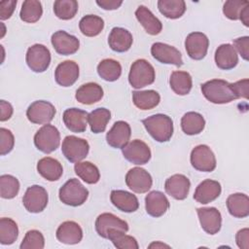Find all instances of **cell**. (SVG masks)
<instances>
[{"mask_svg": "<svg viewBox=\"0 0 249 249\" xmlns=\"http://www.w3.org/2000/svg\"><path fill=\"white\" fill-rule=\"evenodd\" d=\"M130 135V125L124 121H118L107 132L106 141L112 148L123 149L128 143Z\"/></svg>", "mask_w": 249, "mask_h": 249, "instance_id": "18", "label": "cell"}, {"mask_svg": "<svg viewBox=\"0 0 249 249\" xmlns=\"http://www.w3.org/2000/svg\"><path fill=\"white\" fill-rule=\"evenodd\" d=\"M51 42L55 52L61 55L73 54L80 47L79 39L64 30L55 31L52 35Z\"/></svg>", "mask_w": 249, "mask_h": 249, "instance_id": "16", "label": "cell"}, {"mask_svg": "<svg viewBox=\"0 0 249 249\" xmlns=\"http://www.w3.org/2000/svg\"><path fill=\"white\" fill-rule=\"evenodd\" d=\"M96 4L103 10L111 11V10H117L123 4V1L122 0H97Z\"/></svg>", "mask_w": 249, "mask_h": 249, "instance_id": "53", "label": "cell"}, {"mask_svg": "<svg viewBox=\"0 0 249 249\" xmlns=\"http://www.w3.org/2000/svg\"><path fill=\"white\" fill-rule=\"evenodd\" d=\"M89 151V145L86 139L68 135L62 141L61 152L70 162H79L83 160L88 156Z\"/></svg>", "mask_w": 249, "mask_h": 249, "instance_id": "6", "label": "cell"}, {"mask_svg": "<svg viewBox=\"0 0 249 249\" xmlns=\"http://www.w3.org/2000/svg\"><path fill=\"white\" fill-rule=\"evenodd\" d=\"M78 7L76 0H57L53 3V13L58 18L68 20L76 16Z\"/></svg>", "mask_w": 249, "mask_h": 249, "instance_id": "42", "label": "cell"}, {"mask_svg": "<svg viewBox=\"0 0 249 249\" xmlns=\"http://www.w3.org/2000/svg\"><path fill=\"white\" fill-rule=\"evenodd\" d=\"M37 171L43 178L53 182L58 180L62 176L63 168L57 160L45 157L39 160L37 163Z\"/></svg>", "mask_w": 249, "mask_h": 249, "instance_id": "29", "label": "cell"}, {"mask_svg": "<svg viewBox=\"0 0 249 249\" xmlns=\"http://www.w3.org/2000/svg\"><path fill=\"white\" fill-rule=\"evenodd\" d=\"M19 191L18 180L10 174H3L0 176V196L2 198H14Z\"/></svg>", "mask_w": 249, "mask_h": 249, "instance_id": "43", "label": "cell"}, {"mask_svg": "<svg viewBox=\"0 0 249 249\" xmlns=\"http://www.w3.org/2000/svg\"><path fill=\"white\" fill-rule=\"evenodd\" d=\"M110 199L113 205L123 212L131 213L139 207V201L136 196L124 190H113Z\"/></svg>", "mask_w": 249, "mask_h": 249, "instance_id": "25", "label": "cell"}, {"mask_svg": "<svg viewBox=\"0 0 249 249\" xmlns=\"http://www.w3.org/2000/svg\"><path fill=\"white\" fill-rule=\"evenodd\" d=\"M34 144L36 148L50 154L55 151L60 144V133L58 129L52 124H44L34 135Z\"/></svg>", "mask_w": 249, "mask_h": 249, "instance_id": "5", "label": "cell"}, {"mask_svg": "<svg viewBox=\"0 0 249 249\" xmlns=\"http://www.w3.org/2000/svg\"><path fill=\"white\" fill-rule=\"evenodd\" d=\"M231 89L236 96V98H245L248 99V93H249V80L243 79L239 80L235 83L231 84Z\"/></svg>", "mask_w": 249, "mask_h": 249, "instance_id": "49", "label": "cell"}, {"mask_svg": "<svg viewBox=\"0 0 249 249\" xmlns=\"http://www.w3.org/2000/svg\"><path fill=\"white\" fill-rule=\"evenodd\" d=\"M202 230L209 234H216L222 226V216L215 207H201L196 209Z\"/></svg>", "mask_w": 249, "mask_h": 249, "instance_id": "17", "label": "cell"}, {"mask_svg": "<svg viewBox=\"0 0 249 249\" xmlns=\"http://www.w3.org/2000/svg\"><path fill=\"white\" fill-rule=\"evenodd\" d=\"M124 158L134 164H146L151 159V150L149 146L139 139L128 142L123 149Z\"/></svg>", "mask_w": 249, "mask_h": 249, "instance_id": "11", "label": "cell"}, {"mask_svg": "<svg viewBox=\"0 0 249 249\" xmlns=\"http://www.w3.org/2000/svg\"><path fill=\"white\" fill-rule=\"evenodd\" d=\"M111 119V112L106 108H97L89 114L88 123L93 133H101L106 129Z\"/></svg>", "mask_w": 249, "mask_h": 249, "instance_id": "38", "label": "cell"}, {"mask_svg": "<svg viewBox=\"0 0 249 249\" xmlns=\"http://www.w3.org/2000/svg\"><path fill=\"white\" fill-rule=\"evenodd\" d=\"M215 62L222 70H231L238 63L237 52L231 44L220 45L215 52Z\"/></svg>", "mask_w": 249, "mask_h": 249, "instance_id": "26", "label": "cell"}, {"mask_svg": "<svg viewBox=\"0 0 249 249\" xmlns=\"http://www.w3.org/2000/svg\"><path fill=\"white\" fill-rule=\"evenodd\" d=\"M151 53L153 57L160 63L173 64L178 67L183 65L182 54L179 50L173 46L160 42L154 43L151 47Z\"/></svg>", "mask_w": 249, "mask_h": 249, "instance_id": "14", "label": "cell"}, {"mask_svg": "<svg viewBox=\"0 0 249 249\" xmlns=\"http://www.w3.org/2000/svg\"><path fill=\"white\" fill-rule=\"evenodd\" d=\"M18 236L17 223L11 218L0 219V243L2 245L13 244Z\"/></svg>", "mask_w": 249, "mask_h": 249, "instance_id": "41", "label": "cell"}, {"mask_svg": "<svg viewBox=\"0 0 249 249\" xmlns=\"http://www.w3.org/2000/svg\"><path fill=\"white\" fill-rule=\"evenodd\" d=\"M221 184L218 181L206 179L196 187L194 194V199L201 204H207L215 200L221 195Z\"/></svg>", "mask_w": 249, "mask_h": 249, "instance_id": "22", "label": "cell"}, {"mask_svg": "<svg viewBox=\"0 0 249 249\" xmlns=\"http://www.w3.org/2000/svg\"><path fill=\"white\" fill-rule=\"evenodd\" d=\"M58 196L62 203L76 207L86 202L89 191L78 179L71 178L59 189Z\"/></svg>", "mask_w": 249, "mask_h": 249, "instance_id": "3", "label": "cell"}, {"mask_svg": "<svg viewBox=\"0 0 249 249\" xmlns=\"http://www.w3.org/2000/svg\"><path fill=\"white\" fill-rule=\"evenodd\" d=\"M235 241L239 248L248 249L249 248V230L247 228L239 230L235 235Z\"/></svg>", "mask_w": 249, "mask_h": 249, "instance_id": "51", "label": "cell"}, {"mask_svg": "<svg viewBox=\"0 0 249 249\" xmlns=\"http://www.w3.org/2000/svg\"><path fill=\"white\" fill-rule=\"evenodd\" d=\"M248 1H241V0H229L224 3L223 6V13L226 18L231 20L239 19L240 13L242 9L248 4Z\"/></svg>", "mask_w": 249, "mask_h": 249, "instance_id": "46", "label": "cell"}, {"mask_svg": "<svg viewBox=\"0 0 249 249\" xmlns=\"http://www.w3.org/2000/svg\"><path fill=\"white\" fill-rule=\"evenodd\" d=\"M192 166L202 172H211L216 168V158L213 151L207 145H197L191 152Z\"/></svg>", "mask_w": 249, "mask_h": 249, "instance_id": "9", "label": "cell"}, {"mask_svg": "<svg viewBox=\"0 0 249 249\" xmlns=\"http://www.w3.org/2000/svg\"><path fill=\"white\" fill-rule=\"evenodd\" d=\"M154 247H156V248H159V247H167V248H169L168 245H166V244H164V243H161V242H160V241L154 242V243H152V244L149 245V248H154Z\"/></svg>", "mask_w": 249, "mask_h": 249, "instance_id": "55", "label": "cell"}, {"mask_svg": "<svg viewBox=\"0 0 249 249\" xmlns=\"http://www.w3.org/2000/svg\"><path fill=\"white\" fill-rule=\"evenodd\" d=\"M44 247H45V238L42 232L37 230L28 231L25 233L19 246L20 249H30V248L43 249Z\"/></svg>", "mask_w": 249, "mask_h": 249, "instance_id": "45", "label": "cell"}, {"mask_svg": "<svg viewBox=\"0 0 249 249\" xmlns=\"http://www.w3.org/2000/svg\"><path fill=\"white\" fill-rule=\"evenodd\" d=\"M132 42L133 38L131 33L123 27H114L108 37L109 47L117 53H124L128 51Z\"/></svg>", "mask_w": 249, "mask_h": 249, "instance_id": "27", "label": "cell"}, {"mask_svg": "<svg viewBox=\"0 0 249 249\" xmlns=\"http://www.w3.org/2000/svg\"><path fill=\"white\" fill-rule=\"evenodd\" d=\"M95 231L99 236L108 238V234L112 231H122L126 232L128 225L125 221L120 219L112 213H102L95 220Z\"/></svg>", "mask_w": 249, "mask_h": 249, "instance_id": "12", "label": "cell"}, {"mask_svg": "<svg viewBox=\"0 0 249 249\" xmlns=\"http://www.w3.org/2000/svg\"><path fill=\"white\" fill-rule=\"evenodd\" d=\"M55 113L56 110L51 102L46 100H36L28 106L26 117L32 124H47L53 121Z\"/></svg>", "mask_w": 249, "mask_h": 249, "instance_id": "8", "label": "cell"}, {"mask_svg": "<svg viewBox=\"0 0 249 249\" xmlns=\"http://www.w3.org/2000/svg\"><path fill=\"white\" fill-rule=\"evenodd\" d=\"M28 67L36 72L42 73L46 71L51 63V53L49 49L42 44H35L28 48L25 55Z\"/></svg>", "mask_w": 249, "mask_h": 249, "instance_id": "7", "label": "cell"}, {"mask_svg": "<svg viewBox=\"0 0 249 249\" xmlns=\"http://www.w3.org/2000/svg\"><path fill=\"white\" fill-rule=\"evenodd\" d=\"M239 19L246 27L249 26V3L242 9L239 16Z\"/></svg>", "mask_w": 249, "mask_h": 249, "instance_id": "54", "label": "cell"}, {"mask_svg": "<svg viewBox=\"0 0 249 249\" xmlns=\"http://www.w3.org/2000/svg\"><path fill=\"white\" fill-rule=\"evenodd\" d=\"M135 17L146 32L150 35H158L162 29L160 20L145 6H139L135 11Z\"/></svg>", "mask_w": 249, "mask_h": 249, "instance_id": "28", "label": "cell"}, {"mask_svg": "<svg viewBox=\"0 0 249 249\" xmlns=\"http://www.w3.org/2000/svg\"><path fill=\"white\" fill-rule=\"evenodd\" d=\"M58 241L64 244L73 245L79 243L83 238V230L74 221H65L59 225L55 232Z\"/></svg>", "mask_w": 249, "mask_h": 249, "instance_id": "24", "label": "cell"}, {"mask_svg": "<svg viewBox=\"0 0 249 249\" xmlns=\"http://www.w3.org/2000/svg\"><path fill=\"white\" fill-rule=\"evenodd\" d=\"M79 28L82 34L88 37L97 36L104 28V20L95 15H87L79 22Z\"/></svg>", "mask_w": 249, "mask_h": 249, "instance_id": "37", "label": "cell"}, {"mask_svg": "<svg viewBox=\"0 0 249 249\" xmlns=\"http://www.w3.org/2000/svg\"><path fill=\"white\" fill-rule=\"evenodd\" d=\"M169 85L176 94L186 95L193 87L192 76L186 71H173L169 77Z\"/></svg>", "mask_w": 249, "mask_h": 249, "instance_id": "32", "label": "cell"}, {"mask_svg": "<svg viewBox=\"0 0 249 249\" xmlns=\"http://www.w3.org/2000/svg\"><path fill=\"white\" fill-rule=\"evenodd\" d=\"M43 14V8L40 1L26 0L22 3L19 12V18L27 23H34L40 19Z\"/></svg>", "mask_w": 249, "mask_h": 249, "instance_id": "40", "label": "cell"}, {"mask_svg": "<svg viewBox=\"0 0 249 249\" xmlns=\"http://www.w3.org/2000/svg\"><path fill=\"white\" fill-rule=\"evenodd\" d=\"M48 200L49 196L46 189L39 185H33L27 188L22 197L23 206L30 213L42 212L47 207Z\"/></svg>", "mask_w": 249, "mask_h": 249, "instance_id": "10", "label": "cell"}, {"mask_svg": "<svg viewBox=\"0 0 249 249\" xmlns=\"http://www.w3.org/2000/svg\"><path fill=\"white\" fill-rule=\"evenodd\" d=\"M227 208L235 218H245L249 215V197L245 194L235 193L227 198Z\"/></svg>", "mask_w": 249, "mask_h": 249, "instance_id": "31", "label": "cell"}, {"mask_svg": "<svg viewBox=\"0 0 249 249\" xmlns=\"http://www.w3.org/2000/svg\"><path fill=\"white\" fill-rule=\"evenodd\" d=\"M89 113L78 108H68L63 112L62 120L65 126L72 132L81 133L86 131Z\"/></svg>", "mask_w": 249, "mask_h": 249, "instance_id": "21", "label": "cell"}, {"mask_svg": "<svg viewBox=\"0 0 249 249\" xmlns=\"http://www.w3.org/2000/svg\"><path fill=\"white\" fill-rule=\"evenodd\" d=\"M132 101L140 110H150L159 105L160 96L154 89L135 90L132 92Z\"/></svg>", "mask_w": 249, "mask_h": 249, "instance_id": "34", "label": "cell"}, {"mask_svg": "<svg viewBox=\"0 0 249 249\" xmlns=\"http://www.w3.org/2000/svg\"><path fill=\"white\" fill-rule=\"evenodd\" d=\"M125 184L132 192L143 194L151 189L153 179L151 174L144 168L133 167L125 175Z\"/></svg>", "mask_w": 249, "mask_h": 249, "instance_id": "13", "label": "cell"}, {"mask_svg": "<svg viewBox=\"0 0 249 249\" xmlns=\"http://www.w3.org/2000/svg\"><path fill=\"white\" fill-rule=\"evenodd\" d=\"M75 97L78 102L85 105H91L98 102L103 97V89L96 83H87L82 85L77 90Z\"/></svg>", "mask_w": 249, "mask_h": 249, "instance_id": "30", "label": "cell"}, {"mask_svg": "<svg viewBox=\"0 0 249 249\" xmlns=\"http://www.w3.org/2000/svg\"><path fill=\"white\" fill-rule=\"evenodd\" d=\"M145 208L150 216L159 218L168 210L169 201L163 193L152 191L145 197Z\"/></svg>", "mask_w": 249, "mask_h": 249, "instance_id": "23", "label": "cell"}, {"mask_svg": "<svg viewBox=\"0 0 249 249\" xmlns=\"http://www.w3.org/2000/svg\"><path fill=\"white\" fill-rule=\"evenodd\" d=\"M156 73L153 65L145 59L135 60L129 70L128 82L134 89H141L155 82Z\"/></svg>", "mask_w": 249, "mask_h": 249, "instance_id": "4", "label": "cell"}, {"mask_svg": "<svg viewBox=\"0 0 249 249\" xmlns=\"http://www.w3.org/2000/svg\"><path fill=\"white\" fill-rule=\"evenodd\" d=\"M233 48L239 53L244 60L249 59V37L243 36L233 40Z\"/></svg>", "mask_w": 249, "mask_h": 249, "instance_id": "48", "label": "cell"}, {"mask_svg": "<svg viewBox=\"0 0 249 249\" xmlns=\"http://www.w3.org/2000/svg\"><path fill=\"white\" fill-rule=\"evenodd\" d=\"M158 8L165 18L176 19L186 12V3L183 0H159Z\"/></svg>", "mask_w": 249, "mask_h": 249, "instance_id": "35", "label": "cell"}, {"mask_svg": "<svg viewBox=\"0 0 249 249\" xmlns=\"http://www.w3.org/2000/svg\"><path fill=\"white\" fill-rule=\"evenodd\" d=\"M15 145V138L11 130L1 127L0 128V154L5 156L9 154Z\"/></svg>", "mask_w": 249, "mask_h": 249, "instance_id": "47", "label": "cell"}, {"mask_svg": "<svg viewBox=\"0 0 249 249\" xmlns=\"http://www.w3.org/2000/svg\"><path fill=\"white\" fill-rule=\"evenodd\" d=\"M201 92L208 101L215 104H226L237 99L231 84L222 79L205 82L201 85Z\"/></svg>", "mask_w": 249, "mask_h": 249, "instance_id": "1", "label": "cell"}, {"mask_svg": "<svg viewBox=\"0 0 249 249\" xmlns=\"http://www.w3.org/2000/svg\"><path fill=\"white\" fill-rule=\"evenodd\" d=\"M75 173L87 184H96L100 179V173L96 165L90 161H79L74 165Z\"/></svg>", "mask_w": 249, "mask_h": 249, "instance_id": "39", "label": "cell"}, {"mask_svg": "<svg viewBox=\"0 0 249 249\" xmlns=\"http://www.w3.org/2000/svg\"><path fill=\"white\" fill-rule=\"evenodd\" d=\"M209 47V40L202 32H192L185 40V49L188 55L195 60L205 57Z\"/></svg>", "mask_w": 249, "mask_h": 249, "instance_id": "15", "label": "cell"}, {"mask_svg": "<svg viewBox=\"0 0 249 249\" xmlns=\"http://www.w3.org/2000/svg\"><path fill=\"white\" fill-rule=\"evenodd\" d=\"M79 66L73 60H65L59 63L54 70L55 82L61 87L72 86L79 78Z\"/></svg>", "mask_w": 249, "mask_h": 249, "instance_id": "20", "label": "cell"}, {"mask_svg": "<svg viewBox=\"0 0 249 249\" xmlns=\"http://www.w3.org/2000/svg\"><path fill=\"white\" fill-rule=\"evenodd\" d=\"M205 126V120L197 112H187L181 119V128L187 135L199 134Z\"/></svg>", "mask_w": 249, "mask_h": 249, "instance_id": "33", "label": "cell"}, {"mask_svg": "<svg viewBox=\"0 0 249 249\" xmlns=\"http://www.w3.org/2000/svg\"><path fill=\"white\" fill-rule=\"evenodd\" d=\"M97 73L103 80L114 82L121 77L122 66L119 61L112 58H106L98 63Z\"/></svg>", "mask_w": 249, "mask_h": 249, "instance_id": "36", "label": "cell"}, {"mask_svg": "<svg viewBox=\"0 0 249 249\" xmlns=\"http://www.w3.org/2000/svg\"><path fill=\"white\" fill-rule=\"evenodd\" d=\"M109 240L112 241L114 246L119 249H138L139 245L136 239L130 235L125 234L122 231H112L108 234Z\"/></svg>", "mask_w": 249, "mask_h": 249, "instance_id": "44", "label": "cell"}, {"mask_svg": "<svg viewBox=\"0 0 249 249\" xmlns=\"http://www.w3.org/2000/svg\"><path fill=\"white\" fill-rule=\"evenodd\" d=\"M190 187L189 178L183 174H174L167 178L164 183L166 194L177 200H183L188 196Z\"/></svg>", "mask_w": 249, "mask_h": 249, "instance_id": "19", "label": "cell"}, {"mask_svg": "<svg viewBox=\"0 0 249 249\" xmlns=\"http://www.w3.org/2000/svg\"><path fill=\"white\" fill-rule=\"evenodd\" d=\"M0 121L1 122H5L7 120H9L14 112L13 106L11 105V103L5 101V100H1L0 101Z\"/></svg>", "mask_w": 249, "mask_h": 249, "instance_id": "52", "label": "cell"}, {"mask_svg": "<svg viewBox=\"0 0 249 249\" xmlns=\"http://www.w3.org/2000/svg\"><path fill=\"white\" fill-rule=\"evenodd\" d=\"M17 6V0H6L0 2V18L2 20L8 19L13 15Z\"/></svg>", "mask_w": 249, "mask_h": 249, "instance_id": "50", "label": "cell"}, {"mask_svg": "<svg viewBox=\"0 0 249 249\" xmlns=\"http://www.w3.org/2000/svg\"><path fill=\"white\" fill-rule=\"evenodd\" d=\"M148 133L158 142H167L173 134V122L164 114H156L142 121Z\"/></svg>", "mask_w": 249, "mask_h": 249, "instance_id": "2", "label": "cell"}]
</instances>
